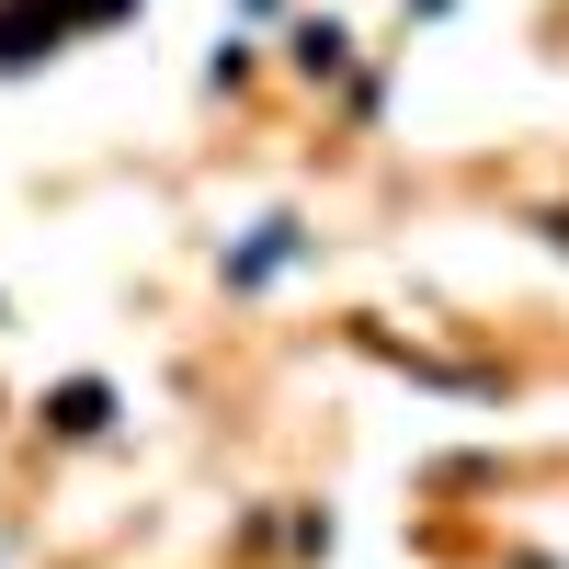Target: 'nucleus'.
<instances>
[{
    "mask_svg": "<svg viewBox=\"0 0 569 569\" xmlns=\"http://www.w3.org/2000/svg\"><path fill=\"white\" fill-rule=\"evenodd\" d=\"M284 262H297V217H262V240L228 262V284H262V273H284Z\"/></svg>",
    "mask_w": 569,
    "mask_h": 569,
    "instance_id": "nucleus-1",
    "label": "nucleus"
},
{
    "mask_svg": "<svg viewBox=\"0 0 569 569\" xmlns=\"http://www.w3.org/2000/svg\"><path fill=\"white\" fill-rule=\"evenodd\" d=\"M46 421H58V433H103V421H114V399L80 376V388H58V399H46Z\"/></svg>",
    "mask_w": 569,
    "mask_h": 569,
    "instance_id": "nucleus-2",
    "label": "nucleus"
}]
</instances>
